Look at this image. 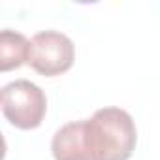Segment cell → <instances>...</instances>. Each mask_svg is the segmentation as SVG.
<instances>
[{"label":"cell","instance_id":"6da1fadb","mask_svg":"<svg viewBox=\"0 0 160 160\" xmlns=\"http://www.w3.org/2000/svg\"><path fill=\"white\" fill-rule=\"evenodd\" d=\"M85 138L92 160H128L136 149L138 130L126 109L102 108L85 119Z\"/></svg>","mask_w":160,"mask_h":160},{"label":"cell","instance_id":"7a4b0ae2","mask_svg":"<svg viewBox=\"0 0 160 160\" xmlns=\"http://www.w3.org/2000/svg\"><path fill=\"white\" fill-rule=\"evenodd\" d=\"M47 111L45 92L28 79H15L2 87V113L19 130H34Z\"/></svg>","mask_w":160,"mask_h":160},{"label":"cell","instance_id":"3957f363","mask_svg":"<svg viewBox=\"0 0 160 160\" xmlns=\"http://www.w3.org/2000/svg\"><path fill=\"white\" fill-rule=\"evenodd\" d=\"M73 42L58 30H43L32 36L28 62L38 73L55 77L68 72L73 64Z\"/></svg>","mask_w":160,"mask_h":160},{"label":"cell","instance_id":"277c9868","mask_svg":"<svg viewBox=\"0 0 160 160\" xmlns=\"http://www.w3.org/2000/svg\"><path fill=\"white\" fill-rule=\"evenodd\" d=\"M51 152L55 160H92L85 138V121L60 126L51 139Z\"/></svg>","mask_w":160,"mask_h":160},{"label":"cell","instance_id":"5b68a950","mask_svg":"<svg viewBox=\"0 0 160 160\" xmlns=\"http://www.w3.org/2000/svg\"><path fill=\"white\" fill-rule=\"evenodd\" d=\"M30 42L12 28H4L0 32V70L8 72L28 62Z\"/></svg>","mask_w":160,"mask_h":160}]
</instances>
